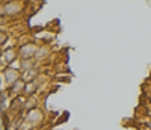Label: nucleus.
<instances>
[{
    "label": "nucleus",
    "mask_w": 151,
    "mask_h": 130,
    "mask_svg": "<svg viewBox=\"0 0 151 130\" xmlns=\"http://www.w3.org/2000/svg\"><path fill=\"white\" fill-rule=\"evenodd\" d=\"M38 47H40V44H36L35 41H26L17 47V51H18V59L20 61H32L36 55L38 51Z\"/></svg>",
    "instance_id": "obj_1"
},
{
    "label": "nucleus",
    "mask_w": 151,
    "mask_h": 130,
    "mask_svg": "<svg viewBox=\"0 0 151 130\" xmlns=\"http://www.w3.org/2000/svg\"><path fill=\"white\" fill-rule=\"evenodd\" d=\"M24 123L30 124L35 130L40 129L44 123H45V115H44V110L41 108H36L33 110H29L24 113Z\"/></svg>",
    "instance_id": "obj_2"
},
{
    "label": "nucleus",
    "mask_w": 151,
    "mask_h": 130,
    "mask_svg": "<svg viewBox=\"0 0 151 130\" xmlns=\"http://www.w3.org/2000/svg\"><path fill=\"white\" fill-rule=\"evenodd\" d=\"M2 12H3V17L6 18H15L24 12V3L15 2V0L14 2H3Z\"/></svg>",
    "instance_id": "obj_3"
},
{
    "label": "nucleus",
    "mask_w": 151,
    "mask_h": 130,
    "mask_svg": "<svg viewBox=\"0 0 151 130\" xmlns=\"http://www.w3.org/2000/svg\"><path fill=\"white\" fill-rule=\"evenodd\" d=\"M2 77H3V82H5V86L6 89H9L14 83H17L20 79H21V71H17L14 68H5L2 71Z\"/></svg>",
    "instance_id": "obj_4"
},
{
    "label": "nucleus",
    "mask_w": 151,
    "mask_h": 130,
    "mask_svg": "<svg viewBox=\"0 0 151 130\" xmlns=\"http://www.w3.org/2000/svg\"><path fill=\"white\" fill-rule=\"evenodd\" d=\"M50 55H52V47H50L48 44H40V47H38V51H36L33 61H35L38 65H41V64H44L45 61H48Z\"/></svg>",
    "instance_id": "obj_5"
},
{
    "label": "nucleus",
    "mask_w": 151,
    "mask_h": 130,
    "mask_svg": "<svg viewBox=\"0 0 151 130\" xmlns=\"http://www.w3.org/2000/svg\"><path fill=\"white\" fill-rule=\"evenodd\" d=\"M40 68H41V65H38V67H35V68H32V70H29V71H24V73H21V79L26 82V83H30V82H35L38 77L41 76V71H40Z\"/></svg>",
    "instance_id": "obj_6"
},
{
    "label": "nucleus",
    "mask_w": 151,
    "mask_h": 130,
    "mask_svg": "<svg viewBox=\"0 0 151 130\" xmlns=\"http://www.w3.org/2000/svg\"><path fill=\"white\" fill-rule=\"evenodd\" d=\"M36 108H40V98L38 95H32V97H26V103H24V113L33 110Z\"/></svg>",
    "instance_id": "obj_7"
},
{
    "label": "nucleus",
    "mask_w": 151,
    "mask_h": 130,
    "mask_svg": "<svg viewBox=\"0 0 151 130\" xmlns=\"http://www.w3.org/2000/svg\"><path fill=\"white\" fill-rule=\"evenodd\" d=\"M35 67H38V64L32 59V61H21V73H24V71H29V70H32V68H35Z\"/></svg>",
    "instance_id": "obj_8"
},
{
    "label": "nucleus",
    "mask_w": 151,
    "mask_h": 130,
    "mask_svg": "<svg viewBox=\"0 0 151 130\" xmlns=\"http://www.w3.org/2000/svg\"><path fill=\"white\" fill-rule=\"evenodd\" d=\"M11 40V35L6 33V32H0V50H2Z\"/></svg>",
    "instance_id": "obj_9"
},
{
    "label": "nucleus",
    "mask_w": 151,
    "mask_h": 130,
    "mask_svg": "<svg viewBox=\"0 0 151 130\" xmlns=\"http://www.w3.org/2000/svg\"><path fill=\"white\" fill-rule=\"evenodd\" d=\"M145 98H147V103L151 106V85L145 89Z\"/></svg>",
    "instance_id": "obj_10"
},
{
    "label": "nucleus",
    "mask_w": 151,
    "mask_h": 130,
    "mask_svg": "<svg viewBox=\"0 0 151 130\" xmlns=\"http://www.w3.org/2000/svg\"><path fill=\"white\" fill-rule=\"evenodd\" d=\"M147 127H148V130H151V118H148V121H147Z\"/></svg>",
    "instance_id": "obj_11"
},
{
    "label": "nucleus",
    "mask_w": 151,
    "mask_h": 130,
    "mask_svg": "<svg viewBox=\"0 0 151 130\" xmlns=\"http://www.w3.org/2000/svg\"><path fill=\"white\" fill-rule=\"evenodd\" d=\"M150 85H151V83H150Z\"/></svg>",
    "instance_id": "obj_12"
}]
</instances>
